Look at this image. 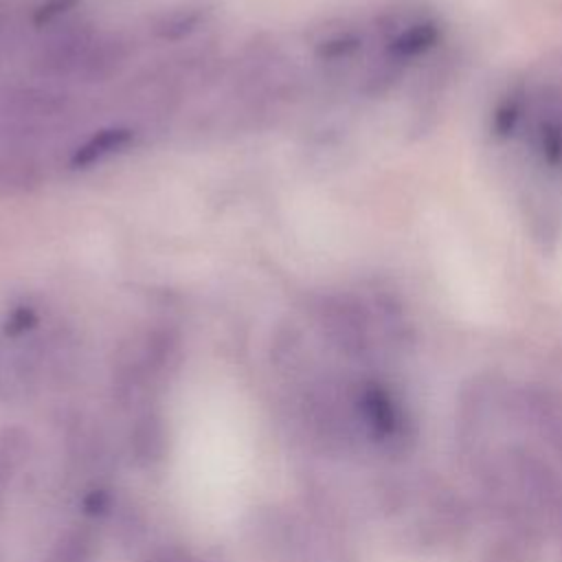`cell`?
Listing matches in <instances>:
<instances>
[{
  "instance_id": "1",
  "label": "cell",
  "mask_w": 562,
  "mask_h": 562,
  "mask_svg": "<svg viewBox=\"0 0 562 562\" xmlns=\"http://www.w3.org/2000/svg\"><path fill=\"white\" fill-rule=\"evenodd\" d=\"M351 406L360 439L384 454L400 457L415 446V422L404 402L380 380H362L351 389Z\"/></svg>"
},
{
  "instance_id": "2",
  "label": "cell",
  "mask_w": 562,
  "mask_h": 562,
  "mask_svg": "<svg viewBox=\"0 0 562 562\" xmlns=\"http://www.w3.org/2000/svg\"><path fill=\"white\" fill-rule=\"evenodd\" d=\"M505 463L520 498L538 518L544 536L553 540L562 562V474L529 446L507 448Z\"/></svg>"
},
{
  "instance_id": "3",
  "label": "cell",
  "mask_w": 562,
  "mask_h": 562,
  "mask_svg": "<svg viewBox=\"0 0 562 562\" xmlns=\"http://www.w3.org/2000/svg\"><path fill=\"white\" fill-rule=\"evenodd\" d=\"M257 538L272 553L294 562H345L342 544H338L323 525L310 522L296 514L266 509L255 520Z\"/></svg>"
},
{
  "instance_id": "4",
  "label": "cell",
  "mask_w": 562,
  "mask_h": 562,
  "mask_svg": "<svg viewBox=\"0 0 562 562\" xmlns=\"http://www.w3.org/2000/svg\"><path fill=\"white\" fill-rule=\"evenodd\" d=\"M494 520L496 531L483 544L476 562H540L547 536L525 503Z\"/></svg>"
},
{
  "instance_id": "5",
  "label": "cell",
  "mask_w": 562,
  "mask_h": 562,
  "mask_svg": "<svg viewBox=\"0 0 562 562\" xmlns=\"http://www.w3.org/2000/svg\"><path fill=\"white\" fill-rule=\"evenodd\" d=\"M316 323L323 336L340 353L364 358L371 351V321L367 310L351 296H323L316 303Z\"/></svg>"
},
{
  "instance_id": "6",
  "label": "cell",
  "mask_w": 562,
  "mask_h": 562,
  "mask_svg": "<svg viewBox=\"0 0 562 562\" xmlns=\"http://www.w3.org/2000/svg\"><path fill=\"white\" fill-rule=\"evenodd\" d=\"M505 413L562 459V400L555 393L533 384L507 389Z\"/></svg>"
},
{
  "instance_id": "7",
  "label": "cell",
  "mask_w": 562,
  "mask_h": 562,
  "mask_svg": "<svg viewBox=\"0 0 562 562\" xmlns=\"http://www.w3.org/2000/svg\"><path fill=\"white\" fill-rule=\"evenodd\" d=\"M70 108L66 92L44 86H0V116L7 121L44 123Z\"/></svg>"
},
{
  "instance_id": "8",
  "label": "cell",
  "mask_w": 562,
  "mask_h": 562,
  "mask_svg": "<svg viewBox=\"0 0 562 562\" xmlns=\"http://www.w3.org/2000/svg\"><path fill=\"white\" fill-rule=\"evenodd\" d=\"M90 26H70L44 44L35 57V68L44 77H77L83 57L94 40Z\"/></svg>"
},
{
  "instance_id": "9",
  "label": "cell",
  "mask_w": 562,
  "mask_h": 562,
  "mask_svg": "<svg viewBox=\"0 0 562 562\" xmlns=\"http://www.w3.org/2000/svg\"><path fill=\"white\" fill-rule=\"evenodd\" d=\"M527 119L531 121L529 138L533 151L547 167L562 171V92L555 90L540 97L533 116Z\"/></svg>"
},
{
  "instance_id": "10",
  "label": "cell",
  "mask_w": 562,
  "mask_h": 562,
  "mask_svg": "<svg viewBox=\"0 0 562 562\" xmlns=\"http://www.w3.org/2000/svg\"><path fill=\"white\" fill-rule=\"evenodd\" d=\"M439 40V26L430 18H411L389 31L384 42L391 64H404L430 50Z\"/></svg>"
},
{
  "instance_id": "11",
  "label": "cell",
  "mask_w": 562,
  "mask_h": 562,
  "mask_svg": "<svg viewBox=\"0 0 562 562\" xmlns=\"http://www.w3.org/2000/svg\"><path fill=\"white\" fill-rule=\"evenodd\" d=\"M44 187L42 165L22 151H0V200L24 198Z\"/></svg>"
},
{
  "instance_id": "12",
  "label": "cell",
  "mask_w": 562,
  "mask_h": 562,
  "mask_svg": "<svg viewBox=\"0 0 562 562\" xmlns=\"http://www.w3.org/2000/svg\"><path fill=\"white\" fill-rule=\"evenodd\" d=\"M130 44L121 35H94L77 72L81 81H105L127 64Z\"/></svg>"
},
{
  "instance_id": "13",
  "label": "cell",
  "mask_w": 562,
  "mask_h": 562,
  "mask_svg": "<svg viewBox=\"0 0 562 562\" xmlns=\"http://www.w3.org/2000/svg\"><path fill=\"white\" fill-rule=\"evenodd\" d=\"M136 138V132L127 125H110L101 127L92 136H88L81 145H77L70 154V169H90L110 156L125 151Z\"/></svg>"
},
{
  "instance_id": "14",
  "label": "cell",
  "mask_w": 562,
  "mask_h": 562,
  "mask_svg": "<svg viewBox=\"0 0 562 562\" xmlns=\"http://www.w3.org/2000/svg\"><path fill=\"white\" fill-rule=\"evenodd\" d=\"M167 426L156 411H143L130 430V452L138 465L151 468L167 454Z\"/></svg>"
},
{
  "instance_id": "15",
  "label": "cell",
  "mask_w": 562,
  "mask_h": 562,
  "mask_svg": "<svg viewBox=\"0 0 562 562\" xmlns=\"http://www.w3.org/2000/svg\"><path fill=\"white\" fill-rule=\"evenodd\" d=\"M97 549L99 540L90 527H70L53 542L42 562H94Z\"/></svg>"
},
{
  "instance_id": "16",
  "label": "cell",
  "mask_w": 562,
  "mask_h": 562,
  "mask_svg": "<svg viewBox=\"0 0 562 562\" xmlns=\"http://www.w3.org/2000/svg\"><path fill=\"white\" fill-rule=\"evenodd\" d=\"M204 13L206 11L202 7H178L173 11H167L154 22V35L167 42L184 40L200 29V24L204 22Z\"/></svg>"
},
{
  "instance_id": "17",
  "label": "cell",
  "mask_w": 562,
  "mask_h": 562,
  "mask_svg": "<svg viewBox=\"0 0 562 562\" xmlns=\"http://www.w3.org/2000/svg\"><path fill=\"white\" fill-rule=\"evenodd\" d=\"M29 435L22 428L0 430V490H4L29 454Z\"/></svg>"
},
{
  "instance_id": "18",
  "label": "cell",
  "mask_w": 562,
  "mask_h": 562,
  "mask_svg": "<svg viewBox=\"0 0 562 562\" xmlns=\"http://www.w3.org/2000/svg\"><path fill=\"white\" fill-rule=\"evenodd\" d=\"M525 116H527V92L522 86H516L498 101L492 119V130L496 136L507 138L516 132V127L525 121Z\"/></svg>"
},
{
  "instance_id": "19",
  "label": "cell",
  "mask_w": 562,
  "mask_h": 562,
  "mask_svg": "<svg viewBox=\"0 0 562 562\" xmlns=\"http://www.w3.org/2000/svg\"><path fill=\"white\" fill-rule=\"evenodd\" d=\"M360 44H362L360 35L338 33V35H331V37L323 40L316 46V57L325 59V61H338V59H345V57L353 55L360 48Z\"/></svg>"
},
{
  "instance_id": "20",
  "label": "cell",
  "mask_w": 562,
  "mask_h": 562,
  "mask_svg": "<svg viewBox=\"0 0 562 562\" xmlns=\"http://www.w3.org/2000/svg\"><path fill=\"white\" fill-rule=\"evenodd\" d=\"M81 0H44L33 11V24L37 29H44L48 24H55L59 18L68 15L79 7Z\"/></svg>"
},
{
  "instance_id": "21",
  "label": "cell",
  "mask_w": 562,
  "mask_h": 562,
  "mask_svg": "<svg viewBox=\"0 0 562 562\" xmlns=\"http://www.w3.org/2000/svg\"><path fill=\"white\" fill-rule=\"evenodd\" d=\"M37 325V312L31 305H18L13 307L4 318V334L11 338H18L26 331H31Z\"/></svg>"
},
{
  "instance_id": "22",
  "label": "cell",
  "mask_w": 562,
  "mask_h": 562,
  "mask_svg": "<svg viewBox=\"0 0 562 562\" xmlns=\"http://www.w3.org/2000/svg\"><path fill=\"white\" fill-rule=\"evenodd\" d=\"M145 562H202L193 551L178 544H162L147 553Z\"/></svg>"
},
{
  "instance_id": "23",
  "label": "cell",
  "mask_w": 562,
  "mask_h": 562,
  "mask_svg": "<svg viewBox=\"0 0 562 562\" xmlns=\"http://www.w3.org/2000/svg\"><path fill=\"white\" fill-rule=\"evenodd\" d=\"M114 507V498L108 490H90L86 496H83V512L88 516H105L110 514Z\"/></svg>"
}]
</instances>
